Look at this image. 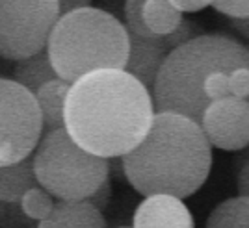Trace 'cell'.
Masks as SVG:
<instances>
[{
	"instance_id": "obj_24",
	"label": "cell",
	"mask_w": 249,
	"mask_h": 228,
	"mask_svg": "<svg viewBox=\"0 0 249 228\" xmlns=\"http://www.w3.org/2000/svg\"><path fill=\"white\" fill-rule=\"evenodd\" d=\"M171 2L182 13H196V11L205 10V8L214 4V0H171Z\"/></svg>"
},
{
	"instance_id": "obj_17",
	"label": "cell",
	"mask_w": 249,
	"mask_h": 228,
	"mask_svg": "<svg viewBox=\"0 0 249 228\" xmlns=\"http://www.w3.org/2000/svg\"><path fill=\"white\" fill-rule=\"evenodd\" d=\"M21 210L26 217L34 219V221H43L45 217H49L54 208V200L52 195L45 189L43 186H34L28 189L21 198Z\"/></svg>"
},
{
	"instance_id": "obj_15",
	"label": "cell",
	"mask_w": 249,
	"mask_h": 228,
	"mask_svg": "<svg viewBox=\"0 0 249 228\" xmlns=\"http://www.w3.org/2000/svg\"><path fill=\"white\" fill-rule=\"evenodd\" d=\"M143 21L155 37H166L180 26L182 11L171 0H147L143 8Z\"/></svg>"
},
{
	"instance_id": "obj_12",
	"label": "cell",
	"mask_w": 249,
	"mask_h": 228,
	"mask_svg": "<svg viewBox=\"0 0 249 228\" xmlns=\"http://www.w3.org/2000/svg\"><path fill=\"white\" fill-rule=\"evenodd\" d=\"M69 89H71V83L58 76L45 83L36 93L39 110H41L45 134L58 128H65V100H67Z\"/></svg>"
},
{
	"instance_id": "obj_4",
	"label": "cell",
	"mask_w": 249,
	"mask_h": 228,
	"mask_svg": "<svg viewBox=\"0 0 249 228\" xmlns=\"http://www.w3.org/2000/svg\"><path fill=\"white\" fill-rule=\"evenodd\" d=\"M47 52L58 76L73 83L99 69H124L130 35L112 13L88 6L58 19Z\"/></svg>"
},
{
	"instance_id": "obj_9",
	"label": "cell",
	"mask_w": 249,
	"mask_h": 228,
	"mask_svg": "<svg viewBox=\"0 0 249 228\" xmlns=\"http://www.w3.org/2000/svg\"><path fill=\"white\" fill-rule=\"evenodd\" d=\"M132 228H196V223L182 198L158 193L140 202L134 212Z\"/></svg>"
},
{
	"instance_id": "obj_10",
	"label": "cell",
	"mask_w": 249,
	"mask_h": 228,
	"mask_svg": "<svg viewBox=\"0 0 249 228\" xmlns=\"http://www.w3.org/2000/svg\"><path fill=\"white\" fill-rule=\"evenodd\" d=\"M128 35H130V52H128L124 71L138 78L153 93L156 76L171 50L164 41V37L151 39V37H142L130 32Z\"/></svg>"
},
{
	"instance_id": "obj_1",
	"label": "cell",
	"mask_w": 249,
	"mask_h": 228,
	"mask_svg": "<svg viewBox=\"0 0 249 228\" xmlns=\"http://www.w3.org/2000/svg\"><path fill=\"white\" fill-rule=\"evenodd\" d=\"M155 100L124 69H99L71 83L65 130L88 152L123 158L143 141L155 119Z\"/></svg>"
},
{
	"instance_id": "obj_6",
	"label": "cell",
	"mask_w": 249,
	"mask_h": 228,
	"mask_svg": "<svg viewBox=\"0 0 249 228\" xmlns=\"http://www.w3.org/2000/svg\"><path fill=\"white\" fill-rule=\"evenodd\" d=\"M60 17L58 0H0V58L17 62L47 49Z\"/></svg>"
},
{
	"instance_id": "obj_22",
	"label": "cell",
	"mask_w": 249,
	"mask_h": 228,
	"mask_svg": "<svg viewBox=\"0 0 249 228\" xmlns=\"http://www.w3.org/2000/svg\"><path fill=\"white\" fill-rule=\"evenodd\" d=\"M197 35H199L197 26H196L194 22L182 21L180 22V26H178L173 33H169V35L164 37V41H166V45L169 47V50H173V49H177L178 45H184L186 41L194 39V37H197Z\"/></svg>"
},
{
	"instance_id": "obj_26",
	"label": "cell",
	"mask_w": 249,
	"mask_h": 228,
	"mask_svg": "<svg viewBox=\"0 0 249 228\" xmlns=\"http://www.w3.org/2000/svg\"><path fill=\"white\" fill-rule=\"evenodd\" d=\"M60 2V11L62 15L69 13L73 10H80V8H88L91 4V0H58Z\"/></svg>"
},
{
	"instance_id": "obj_16",
	"label": "cell",
	"mask_w": 249,
	"mask_h": 228,
	"mask_svg": "<svg viewBox=\"0 0 249 228\" xmlns=\"http://www.w3.org/2000/svg\"><path fill=\"white\" fill-rule=\"evenodd\" d=\"M205 228H249V197H232L210 212Z\"/></svg>"
},
{
	"instance_id": "obj_25",
	"label": "cell",
	"mask_w": 249,
	"mask_h": 228,
	"mask_svg": "<svg viewBox=\"0 0 249 228\" xmlns=\"http://www.w3.org/2000/svg\"><path fill=\"white\" fill-rule=\"evenodd\" d=\"M236 187H238V195L249 197V158L246 160V163L242 165V169H240Z\"/></svg>"
},
{
	"instance_id": "obj_7",
	"label": "cell",
	"mask_w": 249,
	"mask_h": 228,
	"mask_svg": "<svg viewBox=\"0 0 249 228\" xmlns=\"http://www.w3.org/2000/svg\"><path fill=\"white\" fill-rule=\"evenodd\" d=\"M43 134L36 95L15 80L0 78V165H11L32 156Z\"/></svg>"
},
{
	"instance_id": "obj_13",
	"label": "cell",
	"mask_w": 249,
	"mask_h": 228,
	"mask_svg": "<svg viewBox=\"0 0 249 228\" xmlns=\"http://www.w3.org/2000/svg\"><path fill=\"white\" fill-rule=\"evenodd\" d=\"M34 169V154L11 165H0V200L2 202H21L22 195L37 186Z\"/></svg>"
},
{
	"instance_id": "obj_14",
	"label": "cell",
	"mask_w": 249,
	"mask_h": 228,
	"mask_svg": "<svg viewBox=\"0 0 249 228\" xmlns=\"http://www.w3.org/2000/svg\"><path fill=\"white\" fill-rule=\"evenodd\" d=\"M54 78H58V73L52 65L47 49L36 52L32 56H26L22 60H17L13 67V80L24 85L34 95Z\"/></svg>"
},
{
	"instance_id": "obj_19",
	"label": "cell",
	"mask_w": 249,
	"mask_h": 228,
	"mask_svg": "<svg viewBox=\"0 0 249 228\" xmlns=\"http://www.w3.org/2000/svg\"><path fill=\"white\" fill-rule=\"evenodd\" d=\"M205 95L210 102L231 97V83H229V73L216 71L205 80Z\"/></svg>"
},
{
	"instance_id": "obj_21",
	"label": "cell",
	"mask_w": 249,
	"mask_h": 228,
	"mask_svg": "<svg viewBox=\"0 0 249 228\" xmlns=\"http://www.w3.org/2000/svg\"><path fill=\"white\" fill-rule=\"evenodd\" d=\"M231 95L238 98H249V67H236L229 73Z\"/></svg>"
},
{
	"instance_id": "obj_11",
	"label": "cell",
	"mask_w": 249,
	"mask_h": 228,
	"mask_svg": "<svg viewBox=\"0 0 249 228\" xmlns=\"http://www.w3.org/2000/svg\"><path fill=\"white\" fill-rule=\"evenodd\" d=\"M37 228H106L103 212L88 200H58Z\"/></svg>"
},
{
	"instance_id": "obj_18",
	"label": "cell",
	"mask_w": 249,
	"mask_h": 228,
	"mask_svg": "<svg viewBox=\"0 0 249 228\" xmlns=\"http://www.w3.org/2000/svg\"><path fill=\"white\" fill-rule=\"evenodd\" d=\"M147 0H124V26L130 33L142 35V37H151L155 39V35L147 28L143 21V8H145Z\"/></svg>"
},
{
	"instance_id": "obj_20",
	"label": "cell",
	"mask_w": 249,
	"mask_h": 228,
	"mask_svg": "<svg viewBox=\"0 0 249 228\" xmlns=\"http://www.w3.org/2000/svg\"><path fill=\"white\" fill-rule=\"evenodd\" d=\"M212 8L231 19H249V0H214Z\"/></svg>"
},
{
	"instance_id": "obj_5",
	"label": "cell",
	"mask_w": 249,
	"mask_h": 228,
	"mask_svg": "<svg viewBox=\"0 0 249 228\" xmlns=\"http://www.w3.org/2000/svg\"><path fill=\"white\" fill-rule=\"evenodd\" d=\"M39 186L58 200H86L108 180L110 162L88 152L65 128L43 134L34 152Z\"/></svg>"
},
{
	"instance_id": "obj_3",
	"label": "cell",
	"mask_w": 249,
	"mask_h": 228,
	"mask_svg": "<svg viewBox=\"0 0 249 228\" xmlns=\"http://www.w3.org/2000/svg\"><path fill=\"white\" fill-rule=\"evenodd\" d=\"M249 67V49L225 33H201L167 54L156 76L153 100L156 112L186 115L201 125L210 100L205 80L216 71L231 73Z\"/></svg>"
},
{
	"instance_id": "obj_23",
	"label": "cell",
	"mask_w": 249,
	"mask_h": 228,
	"mask_svg": "<svg viewBox=\"0 0 249 228\" xmlns=\"http://www.w3.org/2000/svg\"><path fill=\"white\" fill-rule=\"evenodd\" d=\"M110 197H112V187H110V178H108L103 186L99 187L91 197L86 198V200H88V202H91L95 208H99V210L103 212L104 208H106V204L110 202Z\"/></svg>"
},
{
	"instance_id": "obj_8",
	"label": "cell",
	"mask_w": 249,
	"mask_h": 228,
	"mask_svg": "<svg viewBox=\"0 0 249 228\" xmlns=\"http://www.w3.org/2000/svg\"><path fill=\"white\" fill-rule=\"evenodd\" d=\"M201 126L212 147L225 152L246 148L249 145V98L231 95L210 102Z\"/></svg>"
},
{
	"instance_id": "obj_2",
	"label": "cell",
	"mask_w": 249,
	"mask_h": 228,
	"mask_svg": "<svg viewBox=\"0 0 249 228\" xmlns=\"http://www.w3.org/2000/svg\"><path fill=\"white\" fill-rule=\"evenodd\" d=\"M128 184L143 197L188 198L207 182L212 145L203 126L186 115L156 112L143 141L121 158Z\"/></svg>"
}]
</instances>
